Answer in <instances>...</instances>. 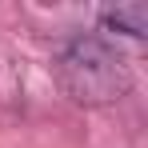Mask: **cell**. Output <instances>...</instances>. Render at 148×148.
<instances>
[{"label":"cell","instance_id":"cell-2","mask_svg":"<svg viewBox=\"0 0 148 148\" xmlns=\"http://www.w3.org/2000/svg\"><path fill=\"white\" fill-rule=\"evenodd\" d=\"M104 32H124V36H144L148 32V4H120L100 12Z\"/></svg>","mask_w":148,"mask_h":148},{"label":"cell","instance_id":"cell-1","mask_svg":"<svg viewBox=\"0 0 148 148\" xmlns=\"http://www.w3.org/2000/svg\"><path fill=\"white\" fill-rule=\"evenodd\" d=\"M56 84L84 108H108L132 92V68L124 52L96 32H76L56 52Z\"/></svg>","mask_w":148,"mask_h":148}]
</instances>
